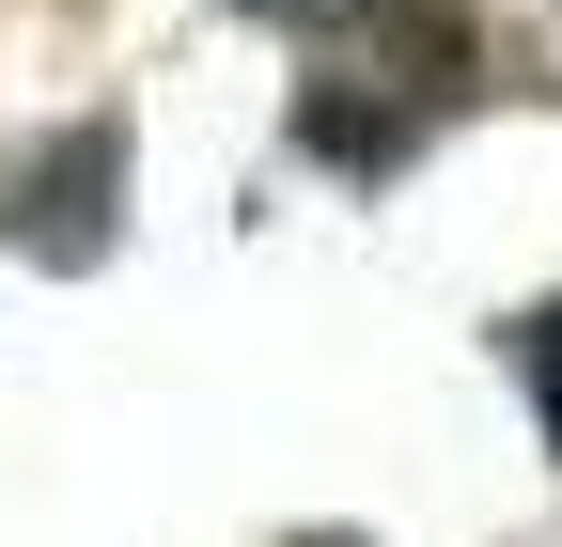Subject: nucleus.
Wrapping results in <instances>:
<instances>
[{
  "instance_id": "obj_4",
  "label": "nucleus",
  "mask_w": 562,
  "mask_h": 547,
  "mask_svg": "<svg viewBox=\"0 0 562 547\" xmlns=\"http://www.w3.org/2000/svg\"><path fill=\"white\" fill-rule=\"evenodd\" d=\"M313 547H344V532H313Z\"/></svg>"
},
{
  "instance_id": "obj_2",
  "label": "nucleus",
  "mask_w": 562,
  "mask_h": 547,
  "mask_svg": "<svg viewBox=\"0 0 562 547\" xmlns=\"http://www.w3.org/2000/svg\"><path fill=\"white\" fill-rule=\"evenodd\" d=\"M110 203H125V125H79V142H47V157H32L16 235H32L47 266H94V250H110Z\"/></svg>"
},
{
  "instance_id": "obj_1",
  "label": "nucleus",
  "mask_w": 562,
  "mask_h": 547,
  "mask_svg": "<svg viewBox=\"0 0 562 547\" xmlns=\"http://www.w3.org/2000/svg\"><path fill=\"white\" fill-rule=\"evenodd\" d=\"M453 94H469V16L453 0H344L328 47H313V79H297V157L406 172Z\"/></svg>"
},
{
  "instance_id": "obj_3",
  "label": "nucleus",
  "mask_w": 562,
  "mask_h": 547,
  "mask_svg": "<svg viewBox=\"0 0 562 547\" xmlns=\"http://www.w3.org/2000/svg\"><path fill=\"white\" fill-rule=\"evenodd\" d=\"M516 376H531V423H547V454H562V298L516 313Z\"/></svg>"
}]
</instances>
